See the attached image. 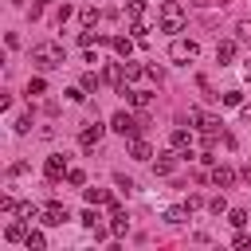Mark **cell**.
<instances>
[{"instance_id": "1", "label": "cell", "mask_w": 251, "mask_h": 251, "mask_svg": "<svg viewBox=\"0 0 251 251\" xmlns=\"http://www.w3.org/2000/svg\"><path fill=\"white\" fill-rule=\"evenodd\" d=\"M31 63L39 71H55V67H63V47L59 43H35L31 47Z\"/></svg>"}, {"instance_id": "2", "label": "cell", "mask_w": 251, "mask_h": 251, "mask_svg": "<svg viewBox=\"0 0 251 251\" xmlns=\"http://www.w3.org/2000/svg\"><path fill=\"white\" fill-rule=\"evenodd\" d=\"M157 16H161V31H169V35L184 27V4H180V0H165Z\"/></svg>"}, {"instance_id": "3", "label": "cell", "mask_w": 251, "mask_h": 251, "mask_svg": "<svg viewBox=\"0 0 251 251\" xmlns=\"http://www.w3.org/2000/svg\"><path fill=\"white\" fill-rule=\"evenodd\" d=\"M169 55H173L176 63H192V59L200 55V47H196L192 39H173V43H169Z\"/></svg>"}, {"instance_id": "4", "label": "cell", "mask_w": 251, "mask_h": 251, "mask_svg": "<svg viewBox=\"0 0 251 251\" xmlns=\"http://www.w3.org/2000/svg\"><path fill=\"white\" fill-rule=\"evenodd\" d=\"M110 126H114V129H118V133H122V137H137V129H141V126H145V122H137V118H133V114H126V110H118V114H114V122H110Z\"/></svg>"}, {"instance_id": "5", "label": "cell", "mask_w": 251, "mask_h": 251, "mask_svg": "<svg viewBox=\"0 0 251 251\" xmlns=\"http://www.w3.org/2000/svg\"><path fill=\"white\" fill-rule=\"evenodd\" d=\"M67 220H71V212H67V204H59V200H51V204L43 208V224H47V227H63Z\"/></svg>"}, {"instance_id": "6", "label": "cell", "mask_w": 251, "mask_h": 251, "mask_svg": "<svg viewBox=\"0 0 251 251\" xmlns=\"http://www.w3.org/2000/svg\"><path fill=\"white\" fill-rule=\"evenodd\" d=\"M43 173H47V180H59V176L67 173V157H63V153H51V157L43 161Z\"/></svg>"}, {"instance_id": "7", "label": "cell", "mask_w": 251, "mask_h": 251, "mask_svg": "<svg viewBox=\"0 0 251 251\" xmlns=\"http://www.w3.org/2000/svg\"><path fill=\"white\" fill-rule=\"evenodd\" d=\"M216 63L220 67H231L235 63V39H220L216 43Z\"/></svg>"}, {"instance_id": "8", "label": "cell", "mask_w": 251, "mask_h": 251, "mask_svg": "<svg viewBox=\"0 0 251 251\" xmlns=\"http://www.w3.org/2000/svg\"><path fill=\"white\" fill-rule=\"evenodd\" d=\"M98 141H102V126H98V122L82 126V133H78V145H82V149H94Z\"/></svg>"}, {"instance_id": "9", "label": "cell", "mask_w": 251, "mask_h": 251, "mask_svg": "<svg viewBox=\"0 0 251 251\" xmlns=\"http://www.w3.org/2000/svg\"><path fill=\"white\" fill-rule=\"evenodd\" d=\"M212 184H216V188H231V184H235V169H231V165H216V169H212Z\"/></svg>"}, {"instance_id": "10", "label": "cell", "mask_w": 251, "mask_h": 251, "mask_svg": "<svg viewBox=\"0 0 251 251\" xmlns=\"http://www.w3.org/2000/svg\"><path fill=\"white\" fill-rule=\"evenodd\" d=\"M169 145H173L176 153H192V133H188V129H173V133H169Z\"/></svg>"}, {"instance_id": "11", "label": "cell", "mask_w": 251, "mask_h": 251, "mask_svg": "<svg viewBox=\"0 0 251 251\" xmlns=\"http://www.w3.org/2000/svg\"><path fill=\"white\" fill-rule=\"evenodd\" d=\"M110 231H114V235H126V231H129V216H126L118 204L110 208Z\"/></svg>"}, {"instance_id": "12", "label": "cell", "mask_w": 251, "mask_h": 251, "mask_svg": "<svg viewBox=\"0 0 251 251\" xmlns=\"http://www.w3.org/2000/svg\"><path fill=\"white\" fill-rule=\"evenodd\" d=\"M27 231H31V227H27V220H16V224H8V227H4V239H8V243H24V239H27Z\"/></svg>"}, {"instance_id": "13", "label": "cell", "mask_w": 251, "mask_h": 251, "mask_svg": "<svg viewBox=\"0 0 251 251\" xmlns=\"http://www.w3.org/2000/svg\"><path fill=\"white\" fill-rule=\"evenodd\" d=\"M102 78H106L110 86H126V63H110V67L102 71Z\"/></svg>"}, {"instance_id": "14", "label": "cell", "mask_w": 251, "mask_h": 251, "mask_svg": "<svg viewBox=\"0 0 251 251\" xmlns=\"http://www.w3.org/2000/svg\"><path fill=\"white\" fill-rule=\"evenodd\" d=\"M82 200H86V204H106V208H114V204H118L106 188H86V192H82Z\"/></svg>"}, {"instance_id": "15", "label": "cell", "mask_w": 251, "mask_h": 251, "mask_svg": "<svg viewBox=\"0 0 251 251\" xmlns=\"http://www.w3.org/2000/svg\"><path fill=\"white\" fill-rule=\"evenodd\" d=\"M129 157H133V161H149V157H153V149H149V141H141V137H133V141H129Z\"/></svg>"}, {"instance_id": "16", "label": "cell", "mask_w": 251, "mask_h": 251, "mask_svg": "<svg viewBox=\"0 0 251 251\" xmlns=\"http://www.w3.org/2000/svg\"><path fill=\"white\" fill-rule=\"evenodd\" d=\"M173 169H176V157H173V153H161V157L153 161V173H157V176H169Z\"/></svg>"}, {"instance_id": "17", "label": "cell", "mask_w": 251, "mask_h": 251, "mask_svg": "<svg viewBox=\"0 0 251 251\" xmlns=\"http://www.w3.org/2000/svg\"><path fill=\"white\" fill-rule=\"evenodd\" d=\"M126 16H129V20H149L145 0H126Z\"/></svg>"}, {"instance_id": "18", "label": "cell", "mask_w": 251, "mask_h": 251, "mask_svg": "<svg viewBox=\"0 0 251 251\" xmlns=\"http://www.w3.org/2000/svg\"><path fill=\"white\" fill-rule=\"evenodd\" d=\"M110 47H114L122 59H129V51H133V39H126V35H114V39H110Z\"/></svg>"}, {"instance_id": "19", "label": "cell", "mask_w": 251, "mask_h": 251, "mask_svg": "<svg viewBox=\"0 0 251 251\" xmlns=\"http://www.w3.org/2000/svg\"><path fill=\"white\" fill-rule=\"evenodd\" d=\"M24 247H27V251H43V247H47V235H43V231H27Z\"/></svg>"}, {"instance_id": "20", "label": "cell", "mask_w": 251, "mask_h": 251, "mask_svg": "<svg viewBox=\"0 0 251 251\" xmlns=\"http://www.w3.org/2000/svg\"><path fill=\"white\" fill-rule=\"evenodd\" d=\"M16 212H20V220H27V224H31V220H39V216H43V212H39V208H35V204H20V208H16Z\"/></svg>"}, {"instance_id": "21", "label": "cell", "mask_w": 251, "mask_h": 251, "mask_svg": "<svg viewBox=\"0 0 251 251\" xmlns=\"http://www.w3.org/2000/svg\"><path fill=\"white\" fill-rule=\"evenodd\" d=\"M98 20H102V12H98V8H82V27H94Z\"/></svg>"}, {"instance_id": "22", "label": "cell", "mask_w": 251, "mask_h": 251, "mask_svg": "<svg viewBox=\"0 0 251 251\" xmlns=\"http://www.w3.org/2000/svg\"><path fill=\"white\" fill-rule=\"evenodd\" d=\"M165 220H169V224H184V220H188V208H169Z\"/></svg>"}, {"instance_id": "23", "label": "cell", "mask_w": 251, "mask_h": 251, "mask_svg": "<svg viewBox=\"0 0 251 251\" xmlns=\"http://www.w3.org/2000/svg\"><path fill=\"white\" fill-rule=\"evenodd\" d=\"M227 224H231V227H243V224H247V212H243V208H231V212H227Z\"/></svg>"}, {"instance_id": "24", "label": "cell", "mask_w": 251, "mask_h": 251, "mask_svg": "<svg viewBox=\"0 0 251 251\" xmlns=\"http://www.w3.org/2000/svg\"><path fill=\"white\" fill-rule=\"evenodd\" d=\"M235 35H239V43H251V20H239L235 24Z\"/></svg>"}, {"instance_id": "25", "label": "cell", "mask_w": 251, "mask_h": 251, "mask_svg": "<svg viewBox=\"0 0 251 251\" xmlns=\"http://www.w3.org/2000/svg\"><path fill=\"white\" fill-rule=\"evenodd\" d=\"M43 90H47V82H43L39 75H35V78H27V94H31V98H35V94H43Z\"/></svg>"}, {"instance_id": "26", "label": "cell", "mask_w": 251, "mask_h": 251, "mask_svg": "<svg viewBox=\"0 0 251 251\" xmlns=\"http://www.w3.org/2000/svg\"><path fill=\"white\" fill-rule=\"evenodd\" d=\"M208 212H212V216H224V212H227L224 196H212V200H208Z\"/></svg>"}, {"instance_id": "27", "label": "cell", "mask_w": 251, "mask_h": 251, "mask_svg": "<svg viewBox=\"0 0 251 251\" xmlns=\"http://www.w3.org/2000/svg\"><path fill=\"white\" fill-rule=\"evenodd\" d=\"M78 86H82V90H98V75H94V71H86V75H82V82H78Z\"/></svg>"}, {"instance_id": "28", "label": "cell", "mask_w": 251, "mask_h": 251, "mask_svg": "<svg viewBox=\"0 0 251 251\" xmlns=\"http://www.w3.org/2000/svg\"><path fill=\"white\" fill-rule=\"evenodd\" d=\"M114 184H118V188H122V192H126V196H129V192H133V188H137V184H133V180H129V176H122V173H118V176H114Z\"/></svg>"}, {"instance_id": "29", "label": "cell", "mask_w": 251, "mask_h": 251, "mask_svg": "<svg viewBox=\"0 0 251 251\" xmlns=\"http://www.w3.org/2000/svg\"><path fill=\"white\" fill-rule=\"evenodd\" d=\"M224 106H243V94H239V90H227V94H224Z\"/></svg>"}, {"instance_id": "30", "label": "cell", "mask_w": 251, "mask_h": 251, "mask_svg": "<svg viewBox=\"0 0 251 251\" xmlns=\"http://www.w3.org/2000/svg\"><path fill=\"white\" fill-rule=\"evenodd\" d=\"M67 180H71V184H82L86 173H82V169H67Z\"/></svg>"}, {"instance_id": "31", "label": "cell", "mask_w": 251, "mask_h": 251, "mask_svg": "<svg viewBox=\"0 0 251 251\" xmlns=\"http://www.w3.org/2000/svg\"><path fill=\"white\" fill-rule=\"evenodd\" d=\"M82 224H86V227H94V224H98V212H94V204L82 212Z\"/></svg>"}, {"instance_id": "32", "label": "cell", "mask_w": 251, "mask_h": 251, "mask_svg": "<svg viewBox=\"0 0 251 251\" xmlns=\"http://www.w3.org/2000/svg\"><path fill=\"white\" fill-rule=\"evenodd\" d=\"M90 43H98V35H90V31H78V47H90Z\"/></svg>"}, {"instance_id": "33", "label": "cell", "mask_w": 251, "mask_h": 251, "mask_svg": "<svg viewBox=\"0 0 251 251\" xmlns=\"http://www.w3.org/2000/svg\"><path fill=\"white\" fill-rule=\"evenodd\" d=\"M137 75H141V67H137V63H129V59H126V82H129V78H137Z\"/></svg>"}, {"instance_id": "34", "label": "cell", "mask_w": 251, "mask_h": 251, "mask_svg": "<svg viewBox=\"0 0 251 251\" xmlns=\"http://www.w3.org/2000/svg\"><path fill=\"white\" fill-rule=\"evenodd\" d=\"M67 98H71V102H82V98H86V90H82V86H71V90H67Z\"/></svg>"}, {"instance_id": "35", "label": "cell", "mask_w": 251, "mask_h": 251, "mask_svg": "<svg viewBox=\"0 0 251 251\" xmlns=\"http://www.w3.org/2000/svg\"><path fill=\"white\" fill-rule=\"evenodd\" d=\"M27 129H31V118H27V114H24V118H16V133H27Z\"/></svg>"}, {"instance_id": "36", "label": "cell", "mask_w": 251, "mask_h": 251, "mask_svg": "<svg viewBox=\"0 0 251 251\" xmlns=\"http://www.w3.org/2000/svg\"><path fill=\"white\" fill-rule=\"evenodd\" d=\"M16 208H20V204H16L12 196H0V212H16Z\"/></svg>"}, {"instance_id": "37", "label": "cell", "mask_w": 251, "mask_h": 251, "mask_svg": "<svg viewBox=\"0 0 251 251\" xmlns=\"http://www.w3.org/2000/svg\"><path fill=\"white\" fill-rule=\"evenodd\" d=\"M55 20L63 24V20H71V4H59V12H55Z\"/></svg>"}, {"instance_id": "38", "label": "cell", "mask_w": 251, "mask_h": 251, "mask_svg": "<svg viewBox=\"0 0 251 251\" xmlns=\"http://www.w3.org/2000/svg\"><path fill=\"white\" fill-rule=\"evenodd\" d=\"M145 75H149L153 82H161V78H165V71H161V67H145Z\"/></svg>"}, {"instance_id": "39", "label": "cell", "mask_w": 251, "mask_h": 251, "mask_svg": "<svg viewBox=\"0 0 251 251\" xmlns=\"http://www.w3.org/2000/svg\"><path fill=\"white\" fill-rule=\"evenodd\" d=\"M200 204H204V200H200V196H196V192H192V196H188V200H184V208H188V212H196V208H200Z\"/></svg>"}, {"instance_id": "40", "label": "cell", "mask_w": 251, "mask_h": 251, "mask_svg": "<svg viewBox=\"0 0 251 251\" xmlns=\"http://www.w3.org/2000/svg\"><path fill=\"white\" fill-rule=\"evenodd\" d=\"M243 180H247V184H251V165H247V169H243Z\"/></svg>"}, {"instance_id": "41", "label": "cell", "mask_w": 251, "mask_h": 251, "mask_svg": "<svg viewBox=\"0 0 251 251\" xmlns=\"http://www.w3.org/2000/svg\"><path fill=\"white\" fill-rule=\"evenodd\" d=\"M243 118H247V122H251V106H243Z\"/></svg>"}, {"instance_id": "42", "label": "cell", "mask_w": 251, "mask_h": 251, "mask_svg": "<svg viewBox=\"0 0 251 251\" xmlns=\"http://www.w3.org/2000/svg\"><path fill=\"white\" fill-rule=\"evenodd\" d=\"M39 4H51V0H39Z\"/></svg>"}]
</instances>
